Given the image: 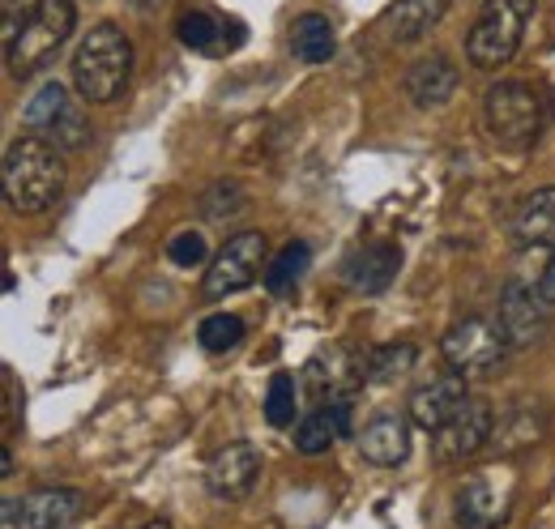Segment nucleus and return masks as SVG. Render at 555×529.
Masks as SVG:
<instances>
[{
	"label": "nucleus",
	"instance_id": "4468645a",
	"mask_svg": "<svg viewBox=\"0 0 555 529\" xmlns=\"http://www.w3.org/2000/svg\"><path fill=\"white\" fill-rule=\"evenodd\" d=\"M86 517V495L73 487H39L17 500L13 529H73Z\"/></svg>",
	"mask_w": 555,
	"mask_h": 529
},
{
	"label": "nucleus",
	"instance_id": "cd10ccee",
	"mask_svg": "<svg viewBox=\"0 0 555 529\" xmlns=\"http://www.w3.org/2000/svg\"><path fill=\"white\" fill-rule=\"evenodd\" d=\"M266 418H270V427H291V423H295V380H291V376H274V380H270Z\"/></svg>",
	"mask_w": 555,
	"mask_h": 529
},
{
	"label": "nucleus",
	"instance_id": "2eb2a0df",
	"mask_svg": "<svg viewBox=\"0 0 555 529\" xmlns=\"http://www.w3.org/2000/svg\"><path fill=\"white\" fill-rule=\"evenodd\" d=\"M466 397H470V389H466V376H436V380H427V385H418L415 393H411V423L415 427H423L427 436L436 431V427H444L462 405H466Z\"/></svg>",
	"mask_w": 555,
	"mask_h": 529
},
{
	"label": "nucleus",
	"instance_id": "0eeeda50",
	"mask_svg": "<svg viewBox=\"0 0 555 529\" xmlns=\"http://www.w3.org/2000/svg\"><path fill=\"white\" fill-rule=\"evenodd\" d=\"M517 500V478L513 469H475L462 478L457 495H453V513L462 529H500L513 513Z\"/></svg>",
	"mask_w": 555,
	"mask_h": 529
},
{
	"label": "nucleus",
	"instance_id": "7c9ffc66",
	"mask_svg": "<svg viewBox=\"0 0 555 529\" xmlns=\"http://www.w3.org/2000/svg\"><path fill=\"white\" fill-rule=\"evenodd\" d=\"M35 9H39V0H4V4H0V22H4V43H9V39H13L17 30H22V22H26V17L35 13Z\"/></svg>",
	"mask_w": 555,
	"mask_h": 529
},
{
	"label": "nucleus",
	"instance_id": "f03ea898",
	"mask_svg": "<svg viewBox=\"0 0 555 529\" xmlns=\"http://www.w3.org/2000/svg\"><path fill=\"white\" fill-rule=\"evenodd\" d=\"M133 73V43L116 22L90 26L73 52V90L81 103H112Z\"/></svg>",
	"mask_w": 555,
	"mask_h": 529
},
{
	"label": "nucleus",
	"instance_id": "412c9836",
	"mask_svg": "<svg viewBox=\"0 0 555 529\" xmlns=\"http://www.w3.org/2000/svg\"><path fill=\"white\" fill-rule=\"evenodd\" d=\"M513 235L521 248H555V189H539L521 201Z\"/></svg>",
	"mask_w": 555,
	"mask_h": 529
},
{
	"label": "nucleus",
	"instance_id": "1a4fd4ad",
	"mask_svg": "<svg viewBox=\"0 0 555 529\" xmlns=\"http://www.w3.org/2000/svg\"><path fill=\"white\" fill-rule=\"evenodd\" d=\"M363 380H367V354L350 350L343 341L321 346L304 367V385L312 401H354Z\"/></svg>",
	"mask_w": 555,
	"mask_h": 529
},
{
	"label": "nucleus",
	"instance_id": "f257e3e1",
	"mask_svg": "<svg viewBox=\"0 0 555 529\" xmlns=\"http://www.w3.org/2000/svg\"><path fill=\"white\" fill-rule=\"evenodd\" d=\"M0 184L13 214H43L65 193V158L48 137H17L4 150Z\"/></svg>",
	"mask_w": 555,
	"mask_h": 529
},
{
	"label": "nucleus",
	"instance_id": "b1692460",
	"mask_svg": "<svg viewBox=\"0 0 555 529\" xmlns=\"http://www.w3.org/2000/svg\"><path fill=\"white\" fill-rule=\"evenodd\" d=\"M308 264H312V248L304 240H291L266 269V291L270 295H291L299 286V278L308 273Z\"/></svg>",
	"mask_w": 555,
	"mask_h": 529
},
{
	"label": "nucleus",
	"instance_id": "9d476101",
	"mask_svg": "<svg viewBox=\"0 0 555 529\" xmlns=\"http://www.w3.org/2000/svg\"><path fill=\"white\" fill-rule=\"evenodd\" d=\"M491 436H495V414H491V405H487L483 397H466V405H462L444 427L431 431V457L440 465H457V462H466V457H475Z\"/></svg>",
	"mask_w": 555,
	"mask_h": 529
},
{
	"label": "nucleus",
	"instance_id": "a878e982",
	"mask_svg": "<svg viewBox=\"0 0 555 529\" xmlns=\"http://www.w3.org/2000/svg\"><path fill=\"white\" fill-rule=\"evenodd\" d=\"M244 209H248V193H244L235 180H218L206 197H202V214H206L209 222H231V218H240Z\"/></svg>",
	"mask_w": 555,
	"mask_h": 529
},
{
	"label": "nucleus",
	"instance_id": "dca6fc26",
	"mask_svg": "<svg viewBox=\"0 0 555 529\" xmlns=\"http://www.w3.org/2000/svg\"><path fill=\"white\" fill-rule=\"evenodd\" d=\"M354 444H359V457H363V462L402 465L411 457V418L385 410V414H376V418L354 436Z\"/></svg>",
	"mask_w": 555,
	"mask_h": 529
},
{
	"label": "nucleus",
	"instance_id": "5701e85b",
	"mask_svg": "<svg viewBox=\"0 0 555 529\" xmlns=\"http://www.w3.org/2000/svg\"><path fill=\"white\" fill-rule=\"evenodd\" d=\"M69 107H73L69 90H65L61 81H43V86L35 90V99L22 107V120H26V129H35V132H43V137H48Z\"/></svg>",
	"mask_w": 555,
	"mask_h": 529
},
{
	"label": "nucleus",
	"instance_id": "20e7f679",
	"mask_svg": "<svg viewBox=\"0 0 555 529\" xmlns=\"http://www.w3.org/2000/svg\"><path fill=\"white\" fill-rule=\"evenodd\" d=\"M534 9H539V0H483L475 26L466 35V61L483 73L508 65L521 52Z\"/></svg>",
	"mask_w": 555,
	"mask_h": 529
},
{
	"label": "nucleus",
	"instance_id": "4be33fe9",
	"mask_svg": "<svg viewBox=\"0 0 555 529\" xmlns=\"http://www.w3.org/2000/svg\"><path fill=\"white\" fill-rule=\"evenodd\" d=\"M334 52H338V35H334V22L325 13L295 17V26H291V56L295 61L325 65V61H334Z\"/></svg>",
	"mask_w": 555,
	"mask_h": 529
},
{
	"label": "nucleus",
	"instance_id": "c756f323",
	"mask_svg": "<svg viewBox=\"0 0 555 529\" xmlns=\"http://www.w3.org/2000/svg\"><path fill=\"white\" fill-rule=\"evenodd\" d=\"M167 257L171 264H180V269H197V264L209 257V244L202 231H180V235H171L167 240Z\"/></svg>",
	"mask_w": 555,
	"mask_h": 529
},
{
	"label": "nucleus",
	"instance_id": "9b49d317",
	"mask_svg": "<svg viewBox=\"0 0 555 529\" xmlns=\"http://www.w3.org/2000/svg\"><path fill=\"white\" fill-rule=\"evenodd\" d=\"M547 308H552V299L543 295V286L508 282V286L500 291L495 325L508 337L513 350H521V346H534V341L547 333Z\"/></svg>",
	"mask_w": 555,
	"mask_h": 529
},
{
	"label": "nucleus",
	"instance_id": "bb28decb",
	"mask_svg": "<svg viewBox=\"0 0 555 529\" xmlns=\"http://www.w3.org/2000/svg\"><path fill=\"white\" fill-rule=\"evenodd\" d=\"M197 341L214 350V354H222V350H235L240 341H244V321L235 317V312H214L202 321V330H197Z\"/></svg>",
	"mask_w": 555,
	"mask_h": 529
},
{
	"label": "nucleus",
	"instance_id": "ddd939ff",
	"mask_svg": "<svg viewBox=\"0 0 555 529\" xmlns=\"http://www.w3.org/2000/svg\"><path fill=\"white\" fill-rule=\"evenodd\" d=\"M176 35H180L184 48H193L202 56H231L244 43V22H235L218 9H206V4H193V9L180 13Z\"/></svg>",
	"mask_w": 555,
	"mask_h": 529
},
{
	"label": "nucleus",
	"instance_id": "7ed1b4c3",
	"mask_svg": "<svg viewBox=\"0 0 555 529\" xmlns=\"http://www.w3.org/2000/svg\"><path fill=\"white\" fill-rule=\"evenodd\" d=\"M483 120L500 150H530L547 129V103L530 81H495L483 94Z\"/></svg>",
	"mask_w": 555,
	"mask_h": 529
},
{
	"label": "nucleus",
	"instance_id": "f8f14e48",
	"mask_svg": "<svg viewBox=\"0 0 555 529\" xmlns=\"http://www.w3.org/2000/svg\"><path fill=\"white\" fill-rule=\"evenodd\" d=\"M261 478V453L257 444L248 440H235V444H222L206 465V487L214 500H244Z\"/></svg>",
	"mask_w": 555,
	"mask_h": 529
},
{
	"label": "nucleus",
	"instance_id": "6e6552de",
	"mask_svg": "<svg viewBox=\"0 0 555 529\" xmlns=\"http://www.w3.org/2000/svg\"><path fill=\"white\" fill-rule=\"evenodd\" d=\"M266 257H270V240H266L261 231H240V235L227 240V248L209 261L202 295H206V299H227V295L248 291L257 278H266V269H270Z\"/></svg>",
	"mask_w": 555,
	"mask_h": 529
},
{
	"label": "nucleus",
	"instance_id": "a211bd4d",
	"mask_svg": "<svg viewBox=\"0 0 555 529\" xmlns=\"http://www.w3.org/2000/svg\"><path fill=\"white\" fill-rule=\"evenodd\" d=\"M350 431V401H317L304 418H299V427H295V449L304 453V457H317V453H325L334 440H343Z\"/></svg>",
	"mask_w": 555,
	"mask_h": 529
},
{
	"label": "nucleus",
	"instance_id": "aec40b11",
	"mask_svg": "<svg viewBox=\"0 0 555 529\" xmlns=\"http://www.w3.org/2000/svg\"><path fill=\"white\" fill-rule=\"evenodd\" d=\"M398 264H402V253H398L393 244H367V248L350 253L347 282L354 291H363V295H380V291L393 282Z\"/></svg>",
	"mask_w": 555,
	"mask_h": 529
},
{
	"label": "nucleus",
	"instance_id": "423d86ee",
	"mask_svg": "<svg viewBox=\"0 0 555 529\" xmlns=\"http://www.w3.org/2000/svg\"><path fill=\"white\" fill-rule=\"evenodd\" d=\"M508 350H513L508 337L500 333L495 321H487V317H466V321H457L453 330L444 333V341H440L444 363H449L457 376H466V380H487V376H495Z\"/></svg>",
	"mask_w": 555,
	"mask_h": 529
},
{
	"label": "nucleus",
	"instance_id": "2f4dec72",
	"mask_svg": "<svg viewBox=\"0 0 555 529\" xmlns=\"http://www.w3.org/2000/svg\"><path fill=\"white\" fill-rule=\"evenodd\" d=\"M539 286H543V295L555 304V248H552V261H547V269H543V278H539Z\"/></svg>",
	"mask_w": 555,
	"mask_h": 529
},
{
	"label": "nucleus",
	"instance_id": "c85d7f7f",
	"mask_svg": "<svg viewBox=\"0 0 555 529\" xmlns=\"http://www.w3.org/2000/svg\"><path fill=\"white\" fill-rule=\"evenodd\" d=\"M48 141H52L56 150H81V145L90 141V125H86V112H81V103H73L69 112L56 120V129L48 132Z\"/></svg>",
	"mask_w": 555,
	"mask_h": 529
},
{
	"label": "nucleus",
	"instance_id": "39448f33",
	"mask_svg": "<svg viewBox=\"0 0 555 529\" xmlns=\"http://www.w3.org/2000/svg\"><path fill=\"white\" fill-rule=\"evenodd\" d=\"M77 9L73 0H39V9L22 22V30L4 43V65L13 77H30L56 61V52L69 43Z\"/></svg>",
	"mask_w": 555,
	"mask_h": 529
},
{
	"label": "nucleus",
	"instance_id": "473e14b6",
	"mask_svg": "<svg viewBox=\"0 0 555 529\" xmlns=\"http://www.w3.org/2000/svg\"><path fill=\"white\" fill-rule=\"evenodd\" d=\"M141 529H171V526H167V521H145Z\"/></svg>",
	"mask_w": 555,
	"mask_h": 529
},
{
	"label": "nucleus",
	"instance_id": "6ab92c4d",
	"mask_svg": "<svg viewBox=\"0 0 555 529\" xmlns=\"http://www.w3.org/2000/svg\"><path fill=\"white\" fill-rule=\"evenodd\" d=\"M453 90H457V68L440 52L415 61L406 73V94H411L415 107H444L453 99Z\"/></svg>",
	"mask_w": 555,
	"mask_h": 529
},
{
	"label": "nucleus",
	"instance_id": "393cba45",
	"mask_svg": "<svg viewBox=\"0 0 555 529\" xmlns=\"http://www.w3.org/2000/svg\"><path fill=\"white\" fill-rule=\"evenodd\" d=\"M411 363H415V346H411V341L376 346V350H367V380H372V385H389V380L406 376Z\"/></svg>",
	"mask_w": 555,
	"mask_h": 529
},
{
	"label": "nucleus",
	"instance_id": "f3484780",
	"mask_svg": "<svg viewBox=\"0 0 555 529\" xmlns=\"http://www.w3.org/2000/svg\"><path fill=\"white\" fill-rule=\"evenodd\" d=\"M449 9L453 0H393L380 17V30L389 35V43H418L444 22Z\"/></svg>",
	"mask_w": 555,
	"mask_h": 529
}]
</instances>
